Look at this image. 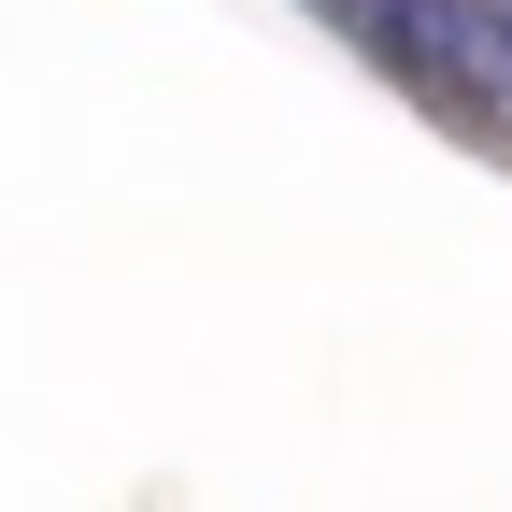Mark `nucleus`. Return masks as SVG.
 Here are the masks:
<instances>
[{
	"label": "nucleus",
	"mask_w": 512,
	"mask_h": 512,
	"mask_svg": "<svg viewBox=\"0 0 512 512\" xmlns=\"http://www.w3.org/2000/svg\"><path fill=\"white\" fill-rule=\"evenodd\" d=\"M498 29H512V0H498Z\"/></svg>",
	"instance_id": "nucleus-2"
},
{
	"label": "nucleus",
	"mask_w": 512,
	"mask_h": 512,
	"mask_svg": "<svg viewBox=\"0 0 512 512\" xmlns=\"http://www.w3.org/2000/svg\"><path fill=\"white\" fill-rule=\"evenodd\" d=\"M328 29L370 43L413 100L470 114V128H512V29H498V0H328Z\"/></svg>",
	"instance_id": "nucleus-1"
}]
</instances>
